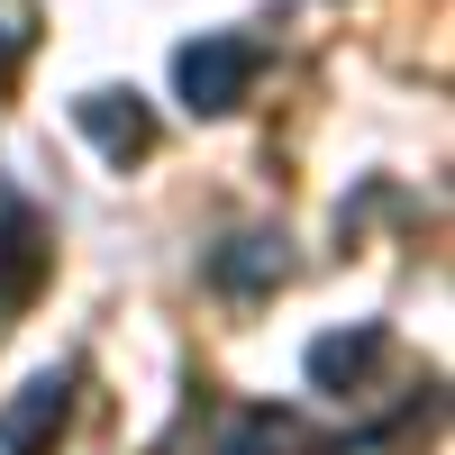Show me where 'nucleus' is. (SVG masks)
<instances>
[{"label": "nucleus", "mask_w": 455, "mask_h": 455, "mask_svg": "<svg viewBox=\"0 0 455 455\" xmlns=\"http://www.w3.org/2000/svg\"><path fill=\"white\" fill-rule=\"evenodd\" d=\"M255 73H264L255 36H192V46L173 55V92H182V109H201V119H228V109H246Z\"/></svg>", "instance_id": "obj_1"}, {"label": "nucleus", "mask_w": 455, "mask_h": 455, "mask_svg": "<svg viewBox=\"0 0 455 455\" xmlns=\"http://www.w3.org/2000/svg\"><path fill=\"white\" fill-rule=\"evenodd\" d=\"M73 428V373L46 364V373H28V383L0 401V455H55Z\"/></svg>", "instance_id": "obj_2"}, {"label": "nucleus", "mask_w": 455, "mask_h": 455, "mask_svg": "<svg viewBox=\"0 0 455 455\" xmlns=\"http://www.w3.org/2000/svg\"><path fill=\"white\" fill-rule=\"evenodd\" d=\"M73 128H83L109 164L156 156V109H146L137 92H83V100H73Z\"/></svg>", "instance_id": "obj_3"}, {"label": "nucleus", "mask_w": 455, "mask_h": 455, "mask_svg": "<svg viewBox=\"0 0 455 455\" xmlns=\"http://www.w3.org/2000/svg\"><path fill=\"white\" fill-rule=\"evenodd\" d=\"M383 355H392V328H383V319H355V328L310 337V355H300V364H310V383H319V392H364Z\"/></svg>", "instance_id": "obj_4"}, {"label": "nucleus", "mask_w": 455, "mask_h": 455, "mask_svg": "<svg viewBox=\"0 0 455 455\" xmlns=\"http://www.w3.org/2000/svg\"><path fill=\"white\" fill-rule=\"evenodd\" d=\"M210 283L228 300H264V291H283L291 283V246H283V228H246V237H228L210 255Z\"/></svg>", "instance_id": "obj_5"}, {"label": "nucleus", "mask_w": 455, "mask_h": 455, "mask_svg": "<svg viewBox=\"0 0 455 455\" xmlns=\"http://www.w3.org/2000/svg\"><path fill=\"white\" fill-rule=\"evenodd\" d=\"M46 274V228L28 219V201H0V310H19Z\"/></svg>", "instance_id": "obj_6"}, {"label": "nucleus", "mask_w": 455, "mask_h": 455, "mask_svg": "<svg viewBox=\"0 0 455 455\" xmlns=\"http://www.w3.org/2000/svg\"><path fill=\"white\" fill-rule=\"evenodd\" d=\"M219 455H319V437L300 410H237L219 428Z\"/></svg>", "instance_id": "obj_7"}, {"label": "nucleus", "mask_w": 455, "mask_h": 455, "mask_svg": "<svg viewBox=\"0 0 455 455\" xmlns=\"http://www.w3.org/2000/svg\"><path fill=\"white\" fill-rule=\"evenodd\" d=\"M28 46H36V0H0V83L28 64Z\"/></svg>", "instance_id": "obj_8"}]
</instances>
